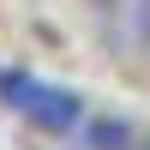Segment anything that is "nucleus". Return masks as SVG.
<instances>
[{"instance_id": "2", "label": "nucleus", "mask_w": 150, "mask_h": 150, "mask_svg": "<svg viewBox=\"0 0 150 150\" xmlns=\"http://www.w3.org/2000/svg\"><path fill=\"white\" fill-rule=\"evenodd\" d=\"M102 48L108 54H150V0H114L102 12Z\"/></svg>"}, {"instance_id": "1", "label": "nucleus", "mask_w": 150, "mask_h": 150, "mask_svg": "<svg viewBox=\"0 0 150 150\" xmlns=\"http://www.w3.org/2000/svg\"><path fill=\"white\" fill-rule=\"evenodd\" d=\"M0 102L12 108V114H24L36 132H54V138H72V132L84 126V96L66 90V84H48L36 78V72H0Z\"/></svg>"}, {"instance_id": "3", "label": "nucleus", "mask_w": 150, "mask_h": 150, "mask_svg": "<svg viewBox=\"0 0 150 150\" xmlns=\"http://www.w3.org/2000/svg\"><path fill=\"white\" fill-rule=\"evenodd\" d=\"M78 150H138V126L126 114H84Z\"/></svg>"}, {"instance_id": "5", "label": "nucleus", "mask_w": 150, "mask_h": 150, "mask_svg": "<svg viewBox=\"0 0 150 150\" xmlns=\"http://www.w3.org/2000/svg\"><path fill=\"white\" fill-rule=\"evenodd\" d=\"M138 150H150V138H144V144H138Z\"/></svg>"}, {"instance_id": "4", "label": "nucleus", "mask_w": 150, "mask_h": 150, "mask_svg": "<svg viewBox=\"0 0 150 150\" xmlns=\"http://www.w3.org/2000/svg\"><path fill=\"white\" fill-rule=\"evenodd\" d=\"M90 6H96V12H108V6H114V0H90Z\"/></svg>"}]
</instances>
